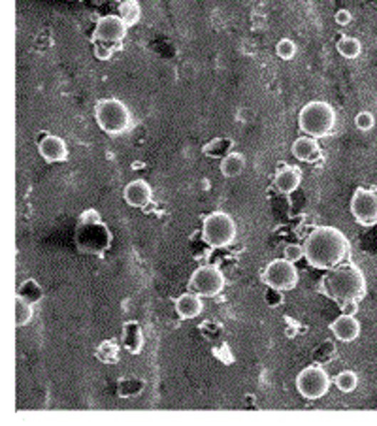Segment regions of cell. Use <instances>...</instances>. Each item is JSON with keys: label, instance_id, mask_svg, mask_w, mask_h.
I'll use <instances>...</instances> for the list:
<instances>
[{"label": "cell", "instance_id": "14", "mask_svg": "<svg viewBox=\"0 0 377 426\" xmlns=\"http://www.w3.org/2000/svg\"><path fill=\"white\" fill-rule=\"evenodd\" d=\"M292 155L294 159H298L300 162H315L321 159V147L317 144V138L314 136H300L298 140H294L292 144Z\"/></svg>", "mask_w": 377, "mask_h": 426}, {"label": "cell", "instance_id": "7", "mask_svg": "<svg viewBox=\"0 0 377 426\" xmlns=\"http://www.w3.org/2000/svg\"><path fill=\"white\" fill-rule=\"evenodd\" d=\"M330 375L319 366L304 368L296 378V390L306 400H319L330 390Z\"/></svg>", "mask_w": 377, "mask_h": 426}, {"label": "cell", "instance_id": "20", "mask_svg": "<svg viewBox=\"0 0 377 426\" xmlns=\"http://www.w3.org/2000/svg\"><path fill=\"white\" fill-rule=\"evenodd\" d=\"M34 317V308H32V302L27 300L21 294H17L16 296V326L23 328V326H27L29 323Z\"/></svg>", "mask_w": 377, "mask_h": 426}, {"label": "cell", "instance_id": "28", "mask_svg": "<svg viewBox=\"0 0 377 426\" xmlns=\"http://www.w3.org/2000/svg\"><path fill=\"white\" fill-rule=\"evenodd\" d=\"M113 43H104V42H96L95 43V57L98 61H110L113 55Z\"/></svg>", "mask_w": 377, "mask_h": 426}, {"label": "cell", "instance_id": "6", "mask_svg": "<svg viewBox=\"0 0 377 426\" xmlns=\"http://www.w3.org/2000/svg\"><path fill=\"white\" fill-rule=\"evenodd\" d=\"M262 281L270 289L277 291V293H285V291H292L296 287L298 281H300V276H298L294 262L283 256V259L272 261L262 270Z\"/></svg>", "mask_w": 377, "mask_h": 426}, {"label": "cell", "instance_id": "2", "mask_svg": "<svg viewBox=\"0 0 377 426\" xmlns=\"http://www.w3.org/2000/svg\"><path fill=\"white\" fill-rule=\"evenodd\" d=\"M323 293L330 300L338 304H344L347 300H358L364 296L366 291V279L364 274L356 266L332 268L326 276L323 277Z\"/></svg>", "mask_w": 377, "mask_h": 426}, {"label": "cell", "instance_id": "13", "mask_svg": "<svg viewBox=\"0 0 377 426\" xmlns=\"http://www.w3.org/2000/svg\"><path fill=\"white\" fill-rule=\"evenodd\" d=\"M330 332L340 341L351 343L361 336V323L353 317V315H344L330 323Z\"/></svg>", "mask_w": 377, "mask_h": 426}, {"label": "cell", "instance_id": "16", "mask_svg": "<svg viewBox=\"0 0 377 426\" xmlns=\"http://www.w3.org/2000/svg\"><path fill=\"white\" fill-rule=\"evenodd\" d=\"M204 304L200 294L198 293H185L181 294L180 298L175 300V313L180 315L181 319H195L198 315L202 313Z\"/></svg>", "mask_w": 377, "mask_h": 426}, {"label": "cell", "instance_id": "9", "mask_svg": "<svg viewBox=\"0 0 377 426\" xmlns=\"http://www.w3.org/2000/svg\"><path fill=\"white\" fill-rule=\"evenodd\" d=\"M351 213L362 227H376L377 224V191L358 187L351 198Z\"/></svg>", "mask_w": 377, "mask_h": 426}, {"label": "cell", "instance_id": "22", "mask_svg": "<svg viewBox=\"0 0 377 426\" xmlns=\"http://www.w3.org/2000/svg\"><path fill=\"white\" fill-rule=\"evenodd\" d=\"M336 49H338V53H340L344 59H356V57L362 53V43L361 40H356V38L346 36L338 42Z\"/></svg>", "mask_w": 377, "mask_h": 426}, {"label": "cell", "instance_id": "4", "mask_svg": "<svg viewBox=\"0 0 377 426\" xmlns=\"http://www.w3.org/2000/svg\"><path fill=\"white\" fill-rule=\"evenodd\" d=\"M300 130L314 138H324L334 130L336 112L329 102L314 100L306 104L298 115Z\"/></svg>", "mask_w": 377, "mask_h": 426}, {"label": "cell", "instance_id": "12", "mask_svg": "<svg viewBox=\"0 0 377 426\" xmlns=\"http://www.w3.org/2000/svg\"><path fill=\"white\" fill-rule=\"evenodd\" d=\"M123 198L130 208H148L151 198H153V191L149 187L148 182L144 180H134L128 183L123 191Z\"/></svg>", "mask_w": 377, "mask_h": 426}, {"label": "cell", "instance_id": "3", "mask_svg": "<svg viewBox=\"0 0 377 426\" xmlns=\"http://www.w3.org/2000/svg\"><path fill=\"white\" fill-rule=\"evenodd\" d=\"M95 119L100 130L110 136H121L133 127V113L125 102L117 98H104L96 102Z\"/></svg>", "mask_w": 377, "mask_h": 426}, {"label": "cell", "instance_id": "1", "mask_svg": "<svg viewBox=\"0 0 377 426\" xmlns=\"http://www.w3.org/2000/svg\"><path fill=\"white\" fill-rule=\"evenodd\" d=\"M306 261L317 270H332L349 253V240L334 227H317L304 244Z\"/></svg>", "mask_w": 377, "mask_h": 426}, {"label": "cell", "instance_id": "23", "mask_svg": "<svg viewBox=\"0 0 377 426\" xmlns=\"http://www.w3.org/2000/svg\"><path fill=\"white\" fill-rule=\"evenodd\" d=\"M334 385L338 387L340 393H353V390L358 387V375L355 372H351V370H346V372H340L336 375Z\"/></svg>", "mask_w": 377, "mask_h": 426}, {"label": "cell", "instance_id": "5", "mask_svg": "<svg viewBox=\"0 0 377 426\" xmlns=\"http://www.w3.org/2000/svg\"><path fill=\"white\" fill-rule=\"evenodd\" d=\"M238 236L236 221L224 212H213L204 217L202 223V238L210 247L221 249L234 244Z\"/></svg>", "mask_w": 377, "mask_h": 426}, {"label": "cell", "instance_id": "19", "mask_svg": "<svg viewBox=\"0 0 377 426\" xmlns=\"http://www.w3.org/2000/svg\"><path fill=\"white\" fill-rule=\"evenodd\" d=\"M119 16L128 27H134L142 17V6H140L138 0H123L119 4Z\"/></svg>", "mask_w": 377, "mask_h": 426}, {"label": "cell", "instance_id": "8", "mask_svg": "<svg viewBox=\"0 0 377 426\" xmlns=\"http://www.w3.org/2000/svg\"><path fill=\"white\" fill-rule=\"evenodd\" d=\"M189 289L200 294V296L213 298L224 289V274L215 264L197 268L192 272L191 279H189Z\"/></svg>", "mask_w": 377, "mask_h": 426}, {"label": "cell", "instance_id": "15", "mask_svg": "<svg viewBox=\"0 0 377 426\" xmlns=\"http://www.w3.org/2000/svg\"><path fill=\"white\" fill-rule=\"evenodd\" d=\"M300 182H302V172L296 166H283L276 172L274 185L282 194H291L300 187Z\"/></svg>", "mask_w": 377, "mask_h": 426}, {"label": "cell", "instance_id": "17", "mask_svg": "<svg viewBox=\"0 0 377 426\" xmlns=\"http://www.w3.org/2000/svg\"><path fill=\"white\" fill-rule=\"evenodd\" d=\"M123 346L133 355H138L142 351L144 334H142L138 323H125V326H123Z\"/></svg>", "mask_w": 377, "mask_h": 426}, {"label": "cell", "instance_id": "21", "mask_svg": "<svg viewBox=\"0 0 377 426\" xmlns=\"http://www.w3.org/2000/svg\"><path fill=\"white\" fill-rule=\"evenodd\" d=\"M232 145H234L232 140L215 138V140H212L210 144L204 145L202 151L206 157H212V159H219V157H221V159H224L227 155L232 153Z\"/></svg>", "mask_w": 377, "mask_h": 426}, {"label": "cell", "instance_id": "27", "mask_svg": "<svg viewBox=\"0 0 377 426\" xmlns=\"http://www.w3.org/2000/svg\"><path fill=\"white\" fill-rule=\"evenodd\" d=\"M283 256L292 262H298L300 259H306V251H304L302 245L289 244V245H285V249H283Z\"/></svg>", "mask_w": 377, "mask_h": 426}, {"label": "cell", "instance_id": "24", "mask_svg": "<svg viewBox=\"0 0 377 426\" xmlns=\"http://www.w3.org/2000/svg\"><path fill=\"white\" fill-rule=\"evenodd\" d=\"M21 296H25L27 300H31L32 304H36V302H40L43 296V291L42 287H40V283H36L34 279H29V281H25L21 285V289H19V293Z\"/></svg>", "mask_w": 377, "mask_h": 426}, {"label": "cell", "instance_id": "29", "mask_svg": "<svg viewBox=\"0 0 377 426\" xmlns=\"http://www.w3.org/2000/svg\"><path fill=\"white\" fill-rule=\"evenodd\" d=\"M334 21L340 25V27H347L351 21H353V16H351L349 10H338L334 16Z\"/></svg>", "mask_w": 377, "mask_h": 426}, {"label": "cell", "instance_id": "11", "mask_svg": "<svg viewBox=\"0 0 377 426\" xmlns=\"http://www.w3.org/2000/svg\"><path fill=\"white\" fill-rule=\"evenodd\" d=\"M38 153L46 162H63L68 159V145L61 136L49 134L38 144Z\"/></svg>", "mask_w": 377, "mask_h": 426}, {"label": "cell", "instance_id": "26", "mask_svg": "<svg viewBox=\"0 0 377 426\" xmlns=\"http://www.w3.org/2000/svg\"><path fill=\"white\" fill-rule=\"evenodd\" d=\"M355 125L358 130L368 133V130H372V128L376 127V118H373V113L370 112H361L355 118Z\"/></svg>", "mask_w": 377, "mask_h": 426}, {"label": "cell", "instance_id": "10", "mask_svg": "<svg viewBox=\"0 0 377 426\" xmlns=\"http://www.w3.org/2000/svg\"><path fill=\"white\" fill-rule=\"evenodd\" d=\"M128 32V25L121 16H104L98 19L95 28V40L104 43H121Z\"/></svg>", "mask_w": 377, "mask_h": 426}, {"label": "cell", "instance_id": "30", "mask_svg": "<svg viewBox=\"0 0 377 426\" xmlns=\"http://www.w3.org/2000/svg\"><path fill=\"white\" fill-rule=\"evenodd\" d=\"M341 306V313L344 315H353L355 317L356 313H358V304H356V300H347V302H344Z\"/></svg>", "mask_w": 377, "mask_h": 426}, {"label": "cell", "instance_id": "18", "mask_svg": "<svg viewBox=\"0 0 377 426\" xmlns=\"http://www.w3.org/2000/svg\"><path fill=\"white\" fill-rule=\"evenodd\" d=\"M245 170V157L242 153H229L221 160V174L224 177H238Z\"/></svg>", "mask_w": 377, "mask_h": 426}, {"label": "cell", "instance_id": "25", "mask_svg": "<svg viewBox=\"0 0 377 426\" xmlns=\"http://www.w3.org/2000/svg\"><path fill=\"white\" fill-rule=\"evenodd\" d=\"M296 43L292 42V40H289V38H283V40H279L276 46V53L279 59L283 61H291L294 59V55H296Z\"/></svg>", "mask_w": 377, "mask_h": 426}]
</instances>
